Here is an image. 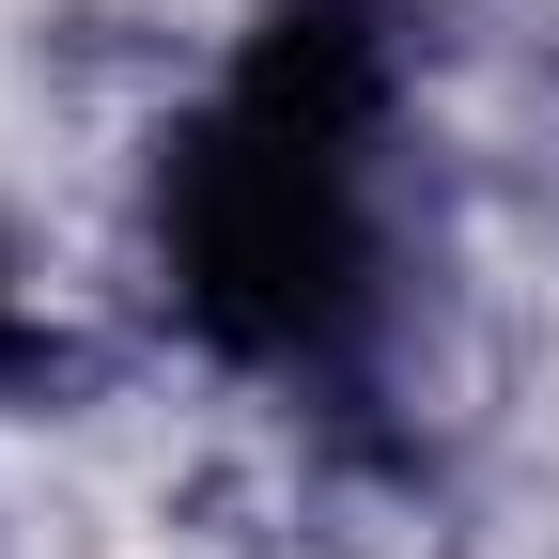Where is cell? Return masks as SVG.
<instances>
[{
  "instance_id": "2",
  "label": "cell",
  "mask_w": 559,
  "mask_h": 559,
  "mask_svg": "<svg viewBox=\"0 0 559 559\" xmlns=\"http://www.w3.org/2000/svg\"><path fill=\"white\" fill-rule=\"evenodd\" d=\"M32 342H47L32 326V280H16V249H0V373H32Z\"/></svg>"
},
{
  "instance_id": "1",
  "label": "cell",
  "mask_w": 559,
  "mask_h": 559,
  "mask_svg": "<svg viewBox=\"0 0 559 559\" xmlns=\"http://www.w3.org/2000/svg\"><path fill=\"white\" fill-rule=\"evenodd\" d=\"M373 124H389V47L373 0H280L218 62L156 171V249L187 326L249 373H311L373 296Z\"/></svg>"
}]
</instances>
